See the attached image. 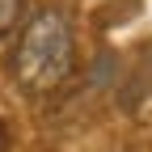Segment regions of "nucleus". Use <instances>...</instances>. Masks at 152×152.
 Listing matches in <instances>:
<instances>
[{
	"label": "nucleus",
	"instance_id": "3",
	"mask_svg": "<svg viewBox=\"0 0 152 152\" xmlns=\"http://www.w3.org/2000/svg\"><path fill=\"white\" fill-rule=\"evenodd\" d=\"M0 140H4V127H0Z\"/></svg>",
	"mask_w": 152,
	"mask_h": 152
},
{
	"label": "nucleus",
	"instance_id": "1",
	"mask_svg": "<svg viewBox=\"0 0 152 152\" xmlns=\"http://www.w3.org/2000/svg\"><path fill=\"white\" fill-rule=\"evenodd\" d=\"M76 68V38L72 21L59 9H42L34 13L13 51V76L26 93H55Z\"/></svg>",
	"mask_w": 152,
	"mask_h": 152
},
{
	"label": "nucleus",
	"instance_id": "2",
	"mask_svg": "<svg viewBox=\"0 0 152 152\" xmlns=\"http://www.w3.org/2000/svg\"><path fill=\"white\" fill-rule=\"evenodd\" d=\"M17 13H21V0H0V34L17 21Z\"/></svg>",
	"mask_w": 152,
	"mask_h": 152
}]
</instances>
